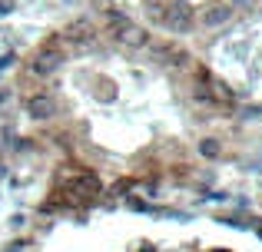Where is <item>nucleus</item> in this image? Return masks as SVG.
<instances>
[{
	"label": "nucleus",
	"mask_w": 262,
	"mask_h": 252,
	"mask_svg": "<svg viewBox=\"0 0 262 252\" xmlns=\"http://www.w3.org/2000/svg\"><path fill=\"white\" fill-rule=\"evenodd\" d=\"M30 113H33V117H50V113H53V103L47 97H37L30 103Z\"/></svg>",
	"instance_id": "1"
},
{
	"label": "nucleus",
	"mask_w": 262,
	"mask_h": 252,
	"mask_svg": "<svg viewBox=\"0 0 262 252\" xmlns=\"http://www.w3.org/2000/svg\"><path fill=\"white\" fill-rule=\"evenodd\" d=\"M53 66H57V57H40V63H37V73H50Z\"/></svg>",
	"instance_id": "2"
}]
</instances>
